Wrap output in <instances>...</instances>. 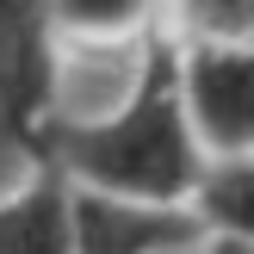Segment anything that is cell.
<instances>
[{"label":"cell","instance_id":"6da1fadb","mask_svg":"<svg viewBox=\"0 0 254 254\" xmlns=\"http://www.w3.org/2000/svg\"><path fill=\"white\" fill-rule=\"evenodd\" d=\"M31 155H50L74 186L93 192H124V198H161L186 205L205 149L186 124L180 87H174V37L149 31L136 44L130 81L106 112H68L44 124Z\"/></svg>","mask_w":254,"mask_h":254},{"label":"cell","instance_id":"7a4b0ae2","mask_svg":"<svg viewBox=\"0 0 254 254\" xmlns=\"http://www.w3.org/2000/svg\"><path fill=\"white\" fill-rule=\"evenodd\" d=\"M68 44L44 0H0V136L31 155L44 124L62 112Z\"/></svg>","mask_w":254,"mask_h":254},{"label":"cell","instance_id":"3957f363","mask_svg":"<svg viewBox=\"0 0 254 254\" xmlns=\"http://www.w3.org/2000/svg\"><path fill=\"white\" fill-rule=\"evenodd\" d=\"M174 87L205 155H254V44L174 37Z\"/></svg>","mask_w":254,"mask_h":254},{"label":"cell","instance_id":"277c9868","mask_svg":"<svg viewBox=\"0 0 254 254\" xmlns=\"http://www.w3.org/2000/svg\"><path fill=\"white\" fill-rule=\"evenodd\" d=\"M68 230H74V254H155L168 242H192L198 223L186 205L93 192V186L68 180Z\"/></svg>","mask_w":254,"mask_h":254},{"label":"cell","instance_id":"5b68a950","mask_svg":"<svg viewBox=\"0 0 254 254\" xmlns=\"http://www.w3.org/2000/svg\"><path fill=\"white\" fill-rule=\"evenodd\" d=\"M0 254H74L68 174L50 155H25V180L0 198Z\"/></svg>","mask_w":254,"mask_h":254},{"label":"cell","instance_id":"8992f818","mask_svg":"<svg viewBox=\"0 0 254 254\" xmlns=\"http://www.w3.org/2000/svg\"><path fill=\"white\" fill-rule=\"evenodd\" d=\"M68 50H136L161 31V0H44Z\"/></svg>","mask_w":254,"mask_h":254},{"label":"cell","instance_id":"52a82bcc","mask_svg":"<svg viewBox=\"0 0 254 254\" xmlns=\"http://www.w3.org/2000/svg\"><path fill=\"white\" fill-rule=\"evenodd\" d=\"M186 211L198 236H254V155H205Z\"/></svg>","mask_w":254,"mask_h":254},{"label":"cell","instance_id":"ba28073f","mask_svg":"<svg viewBox=\"0 0 254 254\" xmlns=\"http://www.w3.org/2000/svg\"><path fill=\"white\" fill-rule=\"evenodd\" d=\"M161 31L186 44H254V0H161Z\"/></svg>","mask_w":254,"mask_h":254},{"label":"cell","instance_id":"9c48e42d","mask_svg":"<svg viewBox=\"0 0 254 254\" xmlns=\"http://www.w3.org/2000/svg\"><path fill=\"white\" fill-rule=\"evenodd\" d=\"M155 254H254V236H192V242H168Z\"/></svg>","mask_w":254,"mask_h":254}]
</instances>
